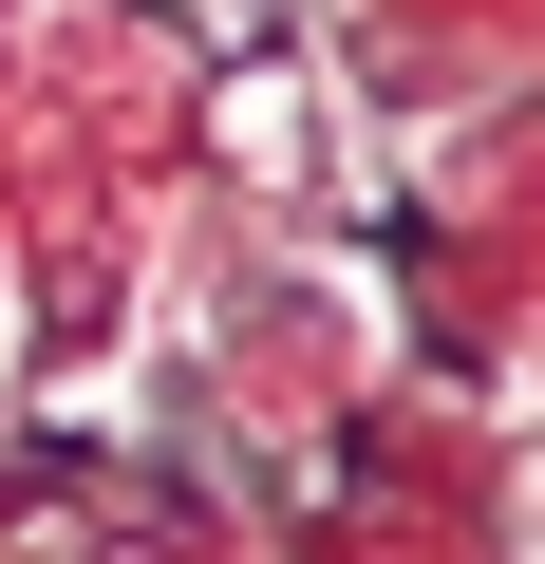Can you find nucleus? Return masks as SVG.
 <instances>
[{"mask_svg": "<svg viewBox=\"0 0 545 564\" xmlns=\"http://www.w3.org/2000/svg\"><path fill=\"white\" fill-rule=\"evenodd\" d=\"M0 76H20V0H0Z\"/></svg>", "mask_w": 545, "mask_h": 564, "instance_id": "1", "label": "nucleus"}]
</instances>
